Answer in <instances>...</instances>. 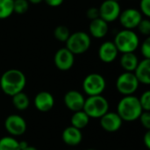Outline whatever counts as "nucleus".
Here are the masks:
<instances>
[{
  "instance_id": "obj_31",
  "label": "nucleus",
  "mask_w": 150,
  "mask_h": 150,
  "mask_svg": "<svg viewBox=\"0 0 150 150\" xmlns=\"http://www.w3.org/2000/svg\"><path fill=\"white\" fill-rule=\"evenodd\" d=\"M86 17L91 21L99 18V11L97 7H90L86 11Z\"/></svg>"
},
{
  "instance_id": "obj_26",
  "label": "nucleus",
  "mask_w": 150,
  "mask_h": 150,
  "mask_svg": "<svg viewBox=\"0 0 150 150\" xmlns=\"http://www.w3.org/2000/svg\"><path fill=\"white\" fill-rule=\"evenodd\" d=\"M139 31V33H141L142 34L149 37L150 34V20L149 18H142L141 20V22L139 23V25L136 27Z\"/></svg>"
},
{
  "instance_id": "obj_25",
  "label": "nucleus",
  "mask_w": 150,
  "mask_h": 150,
  "mask_svg": "<svg viewBox=\"0 0 150 150\" xmlns=\"http://www.w3.org/2000/svg\"><path fill=\"white\" fill-rule=\"evenodd\" d=\"M29 2L27 0H14L13 1V13L23 15L26 13L29 9Z\"/></svg>"
},
{
  "instance_id": "obj_18",
  "label": "nucleus",
  "mask_w": 150,
  "mask_h": 150,
  "mask_svg": "<svg viewBox=\"0 0 150 150\" xmlns=\"http://www.w3.org/2000/svg\"><path fill=\"white\" fill-rule=\"evenodd\" d=\"M134 74L140 83L149 85L150 83V59L139 61Z\"/></svg>"
},
{
  "instance_id": "obj_34",
  "label": "nucleus",
  "mask_w": 150,
  "mask_h": 150,
  "mask_svg": "<svg viewBox=\"0 0 150 150\" xmlns=\"http://www.w3.org/2000/svg\"><path fill=\"white\" fill-rule=\"evenodd\" d=\"M21 150H38L35 147H33V146H29V145H27L26 147H25V148H23Z\"/></svg>"
},
{
  "instance_id": "obj_15",
  "label": "nucleus",
  "mask_w": 150,
  "mask_h": 150,
  "mask_svg": "<svg viewBox=\"0 0 150 150\" xmlns=\"http://www.w3.org/2000/svg\"><path fill=\"white\" fill-rule=\"evenodd\" d=\"M33 104L38 111L41 112H47L53 109L54 105V98L50 92L40 91L35 96Z\"/></svg>"
},
{
  "instance_id": "obj_33",
  "label": "nucleus",
  "mask_w": 150,
  "mask_h": 150,
  "mask_svg": "<svg viewBox=\"0 0 150 150\" xmlns=\"http://www.w3.org/2000/svg\"><path fill=\"white\" fill-rule=\"evenodd\" d=\"M143 142L148 149H150V130H147L146 134H144L143 137Z\"/></svg>"
},
{
  "instance_id": "obj_36",
  "label": "nucleus",
  "mask_w": 150,
  "mask_h": 150,
  "mask_svg": "<svg viewBox=\"0 0 150 150\" xmlns=\"http://www.w3.org/2000/svg\"><path fill=\"white\" fill-rule=\"evenodd\" d=\"M113 1H117V2H120V0H113Z\"/></svg>"
},
{
  "instance_id": "obj_14",
  "label": "nucleus",
  "mask_w": 150,
  "mask_h": 150,
  "mask_svg": "<svg viewBox=\"0 0 150 150\" xmlns=\"http://www.w3.org/2000/svg\"><path fill=\"white\" fill-rule=\"evenodd\" d=\"M98 58L105 63H111L117 58L119 51L113 41L108 40L103 42L98 51Z\"/></svg>"
},
{
  "instance_id": "obj_6",
  "label": "nucleus",
  "mask_w": 150,
  "mask_h": 150,
  "mask_svg": "<svg viewBox=\"0 0 150 150\" xmlns=\"http://www.w3.org/2000/svg\"><path fill=\"white\" fill-rule=\"evenodd\" d=\"M106 86L105 79L98 73H91L83 81V90L88 97L101 95Z\"/></svg>"
},
{
  "instance_id": "obj_27",
  "label": "nucleus",
  "mask_w": 150,
  "mask_h": 150,
  "mask_svg": "<svg viewBox=\"0 0 150 150\" xmlns=\"http://www.w3.org/2000/svg\"><path fill=\"white\" fill-rule=\"evenodd\" d=\"M139 98L141 106L144 112H150V91H146Z\"/></svg>"
},
{
  "instance_id": "obj_7",
  "label": "nucleus",
  "mask_w": 150,
  "mask_h": 150,
  "mask_svg": "<svg viewBox=\"0 0 150 150\" xmlns=\"http://www.w3.org/2000/svg\"><path fill=\"white\" fill-rule=\"evenodd\" d=\"M140 83L135 77L134 72H124L120 74L116 80V88L118 91L124 95L129 96L138 90Z\"/></svg>"
},
{
  "instance_id": "obj_2",
  "label": "nucleus",
  "mask_w": 150,
  "mask_h": 150,
  "mask_svg": "<svg viewBox=\"0 0 150 150\" xmlns=\"http://www.w3.org/2000/svg\"><path fill=\"white\" fill-rule=\"evenodd\" d=\"M143 112L139 98L134 95L124 96L117 106V113L123 121H134Z\"/></svg>"
},
{
  "instance_id": "obj_24",
  "label": "nucleus",
  "mask_w": 150,
  "mask_h": 150,
  "mask_svg": "<svg viewBox=\"0 0 150 150\" xmlns=\"http://www.w3.org/2000/svg\"><path fill=\"white\" fill-rule=\"evenodd\" d=\"M69 35H70V32H69V28L63 25H60L56 26L54 31V38L57 40L62 41V42H66L69 37Z\"/></svg>"
},
{
  "instance_id": "obj_35",
  "label": "nucleus",
  "mask_w": 150,
  "mask_h": 150,
  "mask_svg": "<svg viewBox=\"0 0 150 150\" xmlns=\"http://www.w3.org/2000/svg\"><path fill=\"white\" fill-rule=\"evenodd\" d=\"M27 1L33 4H40L43 0H27Z\"/></svg>"
},
{
  "instance_id": "obj_16",
  "label": "nucleus",
  "mask_w": 150,
  "mask_h": 150,
  "mask_svg": "<svg viewBox=\"0 0 150 150\" xmlns=\"http://www.w3.org/2000/svg\"><path fill=\"white\" fill-rule=\"evenodd\" d=\"M109 32V24L100 18L91 20L89 25L90 34L96 39H102Z\"/></svg>"
},
{
  "instance_id": "obj_11",
  "label": "nucleus",
  "mask_w": 150,
  "mask_h": 150,
  "mask_svg": "<svg viewBox=\"0 0 150 150\" xmlns=\"http://www.w3.org/2000/svg\"><path fill=\"white\" fill-rule=\"evenodd\" d=\"M54 62L58 69L67 71L73 67L75 63V55L66 47H62L56 51L54 57Z\"/></svg>"
},
{
  "instance_id": "obj_3",
  "label": "nucleus",
  "mask_w": 150,
  "mask_h": 150,
  "mask_svg": "<svg viewBox=\"0 0 150 150\" xmlns=\"http://www.w3.org/2000/svg\"><path fill=\"white\" fill-rule=\"evenodd\" d=\"M115 44L119 53H134L140 46V39L134 30L123 29L117 33L114 37Z\"/></svg>"
},
{
  "instance_id": "obj_23",
  "label": "nucleus",
  "mask_w": 150,
  "mask_h": 150,
  "mask_svg": "<svg viewBox=\"0 0 150 150\" xmlns=\"http://www.w3.org/2000/svg\"><path fill=\"white\" fill-rule=\"evenodd\" d=\"M13 14V0H0V19H5Z\"/></svg>"
},
{
  "instance_id": "obj_13",
  "label": "nucleus",
  "mask_w": 150,
  "mask_h": 150,
  "mask_svg": "<svg viewBox=\"0 0 150 150\" xmlns=\"http://www.w3.org/2000/svg\"><path fill=\"white\" fill-rule=\"evenodd\" d=\"M66 107L72 111L73 112L83 110L84 105L85 98L82 93L77 91H68L63 98Z\"/></svg>"
},
{
  "instance_id": "obj_8",
  "label": "nucleus",
  "mask_w": 150,
  "mask_h": 150,
  "mask_svg": "<svg viewBox=\"0 0 150 150\" xmlns=\"http://www.w3.org/2000/svg\"><path fill=\"white\" fill-rule=\"evenodd\" d=\"M99 18L105 22L112 23L119 18L121 12L120 3L113 0H105L98 7Z\"/></svg>"
},
{
  "instance_id": "obj_29",
  "label": "nucleus",
  "mask_w": 150,
  "mask_h": 150,
  "mask_svg": "<svg viewBox=\"0 0 150 150\" xmlns=\"http://www.w3.org/2000/svg\"><path fill=\"white\" fill-rule=\"evenodd\" d=\"M142 16L149 18L150 17V0H141L140 1V10Z\"/></svg>"
},
{
  "instance_id": "obj_32",
  "label": "nucleus",
  "mask_w": 150,
  "mask_h": 150,
  "mask_svg": "<svg viewBox=\"0 0 150 150\" xmlns=\"http://www.w3.org/2000/svg\"><path fill=\"white\" fill-rule=\"evenodd\" d=\"M43 1L50 7H59L64 2V0H43Z\"/></svg>"
},
{
  "instance_id": "obj_4",
  "label": "nucleus",
  "mask_w": 150,
  "mask_h": 150,
  "mask_svg": "<svg viewBox=\"0 0 150 150\" xmlns=\"http://www.w3.org/2000/svg\"><path fill=\"white\" fill-rule=\"evenodd\" d=\"M83 111L90 119H100L109 112V103L102 95L91 96L85 99Z\"/></svg>"
},
{
  "instance_id": "obj_19",
  "label": "nucleus",
  "mask_w": 150,
  "mask_h": 150,
  "mask_svg": "<svg viewBox=\"0 0 150 150\" xmlns=\"http://www.w3.org/2000/svg\"><path fill=\"white\" fill-rule=\"evenodd\" d=\"M120 63L126 72H134L139 63V59L134 53H126L122 54Z\"/></svg>"
},
{
  "instance_id": "obj_1",
  "label": "nucleus",
  "mask_w": 150,
  "mask_h": 150,
  "mask_svg": "<svg viewBox=\"0 0 150 150\" xmlns=\"http://www.w3.org/2000/svg\"><path fill=\"white\" fill-rule=\"evenodd\" d=\"M26 77L25 74L16 69H11L3 73L0 78V88L4 94L12 97L25 89Z\"/></svg>"
},
{
  "instance_id": "obj_22",
  "label": "nucleus",
  "mask_w": 150,
  "mask_h": 150,
  "mask_svg": "<svg viewBox=\"0 0 150 150\" xmlns=\"http://www.w3.org/2000/svg\"><path fill=\"white\" fill-rule=\"evenodd\" d=\"M0 150H21L19 142L13 136H5L0 139Z\"/></svg>"
},
{
  "instance_id": "obj_5",
  "label": "nucleus",
  "mask_w": 150,
  "mask_h": 150,
  "mask_svg": "<svg viewBox=\"0 0 150 150\" xmlns=\"http://www.w3.org/2000/svg\"><path fill=\"white\" fill-rule=\"evenodd\" d=\"M65 43V47L69 49L74 55H76L82 54L87 52L91 47V40L89 33L83 31H78L70 33L69 39Z\"/></svg>"
},
{
  "instance_id": "obj_17",
  "label": "nucleus",
  "mask_w": 150,
  "mask_h": 150,
  "mask_svg": "<svg viewBox=\"0 0 150 150\" xmlns=\"http://www.w3.org/2000/svg\"><path fill=\"white\" fill-rule=\"evenodd\" d=\"M62 138L63 142L71 147H75L79 145L83 140V134L81 130L70 126L66 127L62 134Z\"/></svg>"
},
{
  "instance_id": "obj_20",
  "label": "nucleus",
  "mask_w": 150,
  "mask_h": 150,
  "mask_svg": "<svg viewBox=\"0 0 150 150\" xmlns=\"http://www.w3.org/2000/svg\"><path fill=\"white\" fill-rule=\"evenodd\" d=\"M70 122L72 127L81 130L88 126L90 122V118L83 110H81L74 112V114L70 119Z\"/></svg>"
},
{
  "instance_id": "obj_10",
  "label": "nucleus",
  "mask_w": 150,
  "mask_h": 150,
  "mask_svg": "<svg viewBox=\"0 0 150 150\" xmlns=\"http://www.w3.org/2000/svg\"><path fill=\"white\" fill-rule=\"evenodd\" d=\"M4 127L9 134L12 136H20L25 133L27 125L24 118L17 114H11L5 119Z\"/></svg>"
},
{
  "instance_id": "obj_28",
  "label": "nucleus",
  "mask_w": 150,
  "mask_h": 150,
  "mask_svg": "<svg viewBox=\"0 0 150 150\" xmlns=\"http://www.w3.org/2000/svg\"><path fill=\"white\" fill-rule=\"evenodd\" d=\"M141 53L144 59H150V37H147L142 43Z\"/></svg>"
},
{
  "instance_id": "obj_21",
  "label": "nucleus",
  "mask_w": 150,
  "mask_h": 150,
  "mask_svg": "<svg viewBox=\"0 0 150 150\" xmlns=\"http://www.w3.org/2000/svg\"><path fill=\"white\" fill-rule=\"evenodd\" d=\"M12 98V105H14V107L18 110V111H25L29 107L30 105V100L28 96L21 91L14 96L11 97Z\"/></svg>"
},
{
  "instance_id": "obj_37",
  "label": "nucleus",
  "mask_w": 150,
  "mask_h": 150,
  "mask_svg": "<svg viewBox=\"0 0 150 150\" xmlns=\"http://www.w3.org/2000/svg\"><path fill=\"white\" fill-rule=\"evenodd\" d=\"M86 150H96V149H86Z\"/></svg>"
},
{
  "instance_id": "obj_12",
  "label": "nucleus",
  "mask_w": 150,
  "mask_h": 150,
  "mask_svg": "<svg viewBox=\"0 0 150 150\" xmlns=\"http://www.w3.org/2000/svg\"><path fill=\"white\" fill-rule=\"evenodd\" d=\"M122 123L123 120L118 115L117 112H107L100 118L101 127L108 133H114L120 130L122 126Z\"/></svg>"
},
{
  "instance_id": "obj_38",
  "label": "nucleus",
  "mask_w": 150,
  "mask_h": 150,
  "mask_svg": "<svg viewBox=\"0 0 150 150\" xmlns=\"http://www.w3.org/2000/svg\"><path fill=\"white\" fill-rule=\"evenodd\" d=\"M13 1H14V0H13Z\"/></svg>"
},
{
  "instance_id": "obj_9",
  "label": "nucleus",
  "mask_w": 150,
  "mask_h": 150,
  "mask_svg": "<svg viewBox=\"0 0 150 150\" xmlns=\"http://www.w3.org/2000/svg\"><path fill=\"white\" fill-rule=\"evenodd\" d=\"M142 18L143 16L139 10L135 8H127L120 12L118 19L124 29L134 30L137 27Z\"/></svg>"
},
{
  "instance_id": "obj_30",
  "label": "nucleus",
  "mask_w": 150,
  "mask_h": 150,
  "mask_svg": "<svg viewBox=\"0 0 150 150\" xmlns=\"http://www.w3.org/2000/svg\"><path fill=\"white\" fill-rule=\"evenodd\" d=\"M138 120H140L142 126L145 129L150 130V112H144L143 111Z\"/></svg>"
}]
</instances>
